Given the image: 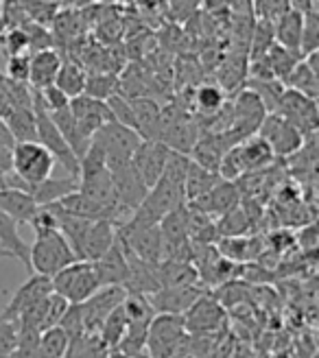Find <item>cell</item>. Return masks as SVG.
Wrapping results in <instances>:
<instances>
[{
	"instance_id": "59",
	"label": "cell",
	"mask_w": 319,
	"mask_h": 358,
	"mask_svg": "<svg viewBox=\"0 0 319 358\" xmlns=\"http://www.w3.org/2000/svg\"><path fill=\"white\" fill-rule=\"evenodd\" d=\"M66 358H68V356H66Z\"/></svg>"
},
{
	"instance_id": "13",
	"label": "cell",
	"mask_w": 319,
	"mask_h": 358,
	"mask_svg": "<svg viewBox=\"0 0 319 358\" xmlns=\"http://www.w3.org/2000/svg\"><path fill=\"white\" fill-rule=\"evenodd\" d=\"M208 289L204 284H180V286H162L153 295H149V301L155 313H169V315H184L194 301H197Z\"/></svg>"
},
{
	"instance_id": "10",
	"label": "cell",
	"mask_w": 319,
	"mask_h": 358,
	"mask_svg": "<svg viewBox=\"0 0 319 358\" xmlns=\"http://www.w3.org/2000/svg\"><path fill=\"white\" fill-rule=\"evenodd\" d=\"M282 118L289 120L295 129L302 131L306 138L317 134L319 127V107H317V99L304 96L295 92V90L287 87L285 94L280 99V105L276 110Z\"/></svg>"
},
{
	"instance_id": "41",
	"label": "cell",
	"mask_w": 319,
	"mask_h": 358,
	"mask_svg": "<svg viewBox=\"0 0 319 358\" xmlns=\"http://www.w3.org/2000/svg\"><path fill=\"white\" fill-rule=\"evenodd\" d=\"M245 87H250L252 92L262 101L264 110H267V112L278 110L280 99H282V94H285V90H287V85L282 83L280 79H247Z\"/></svg>"
},
{
	"instance_id": "27",
	"label": "cell",
	"mask_w": 319,
	"mask_h": 358,
	"mask_svg": "<svg viewBox=\"0 0 319 358\" xmlns=\"http://www.w3.org/2000/svg\"><path fill=\"white\" fill-rule=\"evenodd\" d=\"M217 252L232 260V262H247L256 260L262 252V243L256 236H223L217 245Z\"/></svg>"
},
{
	"instance_id": "20",
	"label": "cell",
	"mask_w": 319,
	"mask_h": 358,
	"mask_svg": "<svg viewBox=\"0 0 319 358\" xmlns=\"http://www.w3.org/2000/svg\"><path fill=\"white\" fill-rule=\"evenodd\" d=\"M285 85L311 99L319 96V50L304 55L293 66Z\"/></svg>"
},
{
	"instance_id": "45",
	"label": "cell",
	"mask_w": 319,
	"mask_h": 358,
	"mask_svg": "<svg viewBox=\"0 0 319 358\" xmlns=\"http://www.w3.org/2000/svg\"><path fill=\"white\" fill-rule=\"evenodd\" d=\"M319 50V13L317 9L306 11L302 20V35H299V55H311Z\"/></svg>"
},
{
	"instance_id": "48",
	"label": "cell",
	"mask_w": 319,
	"mask_h": 358,
	"mask_svg": "<svg viewBox=\"0 0 319 358\" xmlns=\"http://www.w3.org/2000/svg\"><path fill=\"white\" fill-rule=\"evenodd\" d=\"M201 9V0H166V13L175 22H188Z\"/></svg>"
},
{
	"instance_id": "7",
	"label": "cell",
	"mask_w": 319,
	"mask_h": 358,
	"mask_svg": "<svg viewBox=\"0 0 319 358\" xmlns=\"http://www.w3.org/2000/svg\"><path fill=\"white\" fill-rule=\"evenodd\" d=\"M33 110H35V140L48 149V153L55 157V162L68 175L79 177V157L75 155L73 149H70L66 138L57 129V124L52 122L48 112H44L42 107H33Z\"/></svg>"
},
{
	"instance_id": "9",
	"label": "cell",
	"mask_w": 319,
	"mask_h": 358,
	"mask_svg": "<svg viewBox=\"0 0 319 358\" xmlns=\"http://www.w3.org/2000/svg\"><path fill=\"white\" fill-rule=\"evenodd\" d=\"M127 297L125 286H101L90 297L83 299L79 303L81 308V319H83V328L87 334H99L103 321L108 319V315L118 308Z\"/></svg>"
},
{
	"instance_id": "18",
	"label": "cell",
	"mask_w": 319,
	"mask_h": 358,
	"mask_svg": "<svg viewBox=\"0 0 319 358\" xmlns=\"http://www.w3.org/2000/svg\"><path fill=\"white\" fill-rule=\"evenodd\" d=\"M92 264H94V271L99 275L101 286H125L127 284L129 264H127V256H125V247H122L118 236L108 252H105L101 258L92 260Z\"/></svg>"
},
{
	"instance_id": "25",
	"label": "cell",
	"mask_w": 319,
	"mask_h": 358,
	"mask_svg": "<svg viewBox=\"0 0 319 358\" xmlns=\"http://www.w3.org/2000/svg\"><path fill=\"white\" fill-rule=\"evenodd\" d=\"M132 107L136 116V131L143 140H157L162 127V107L147 96H132Z\"/></svg>"
},
{
	"instance_id": "56",
	"label": "cell",
	"mask_w": 319,
	"mask_h": 358,
	"mask_svg": "<svg viewBox=\"0 0 319 358\" xmlns=\"http://www.w3.org/2000/svg\"><path fill=\"white\" fill-rule=\"evenodd\" d=\"M110 358H151L149 354L145 352H140V354H122V352H112Z\"/></svg>"
},
{
	"instance_id": "37",
	"label": "cell",
	"mask_w": 319,
	"mask_h": 358,
	"mask_svg": "<svg viewBox=\"0 0 319 358\" xmlns=\"http://www.w3.org/2000/svg\"><path fill=\"white\" fill-rule=\"evenodd\" d=\"M274 44H276L274 22L271 20H262V17H256L254 29H252V38H250V46H247V62L264 57Z\"/></svg>"
},
{
	"instance_id": "4",
	"label": "cell",
	"mask_w": 319,
	"mask_h": 358,
	"mask_svg": "<svg viewBox=\"0 0 319 358\" xmlns=\"http://www.w3.org/2000/svg\"><path fill=\"white\" fill-rule=\"evenodd\" d=\"M52 291L62 295L68 303H81L90 297L97 289H101L99 275L90 260H75L64 266L62 271L50 275Z\"/></svg>"
},
{
	"instance_id": "43",
	"label": "cell",
	"mask_w": 319,
	"mask_h": 358,
	"mask_svg": "<svg viewBox=\"0 0 319 358\" xmlns=\"http://www.w3.org/2000/svg\"><path fill=\"white\" fill-rule=\"evenodd\" d=\"M110 348L105 345L99 334H81L70 341L68 348V358H110Z\"/></svg>"
},
{
	"instance_id": "6",
	"label": "cell",
	"mask_w": 319,
	"mask_h": 358,
	"mask_svg": "<svg viewBox=\"0 0 319 358\" xmlns=\"http://www.w3.org/2000/svg\"><path fill=\"white\" fill-rule=\"evenodd\" d=\"M229 107H232V120H229V129L225 134L232 138L236 145L241 140L254 136L260 127V122L264 120V116L269 114L264 110L262 101L250 87H241L234 94V99H229Z\"/></svg>"
},
{
	"instance_id": "44",
	"label": "cell",
	"mask_w": 319,
	"mask_h": 358,
	"mask_svg": "<svg viewBox=\"0 0 319 358\" xmlns=\"http://www.w3.org/2000/svg\"><path fill=\"white\" fill-rule=\"evenodd\" d=\"M215 223H217L219 236H243L247 234V229L252 227V217H250V212H245L243 201H241L234 210L221 214L219 221Z\"/></svg>"
},
{
	"instance_id": "14",
	"label": "cell",
	"mask_w": 319,
	"mask_h": 358,
	"mask_svg": "<svg viewBox=\"0 0 319 358\" xmlns=\"http://www.w3.org/2000/svg\"><path fill=\"white\" fill-rule=\"evenodd\" d=\"M223 321H225V313L221 308V303L212 299L208 293H204L184 313L186 332L188 334H197V336H210V334H215V330L223 326Z\"/></svg>"
},
{
	"instance_id": "16",
	"label": "cell",
	"mask_w": 319,
	"mask_h": 358,
	"mask_svg": "<svg viewBox=\"0 0 319 358\" xmlns=\"http://www.w3.org/2000/svg\"><path fill=\"white\" fill-rule=\"evenodd\" d=\"M241 201H243V192H241L239 184L221 179L210 192H206L204 196H199V199H194V201H188V206L197 208L199 212L208 214L212 219H219L221 214L234 210Z\"/></svg>"
},
{
	"instance_id": "38",
	"label": "cell",
	"mask_w": 319,
	"mask_h": 358,
	"mask_svg": "<svg viewBox=\"0 0 319 358\" xmlns=\"http://www.w3.org/2000/svg\"><path fill=\"white\" fill-rule=\"evenodd\" d=\"M68 348H70V338L59 326H52L40 332L38 358H66Z\"/></svg>"
},
{
	"instance_id": "11",
	"label": "cell",
	"mask_w": 319,
	"mask_h": 358,
	"mask_svg": "<svg viewBox=\"0 0 319 358\" xmlns=\"http://www.w3.org/2000/svg\"><path fill=\"white\" fill-rule=\"evenodd\" d=\"M171 151L173 149H169L162 140H140L129 162L147 188H151L160 179V175L164 173Z\"/></svg>"
},
{
	"instance_id": "58",
	"label": "cell",
	"mask_w": 319,
	"mask_h": 358,
	"mask_svg": "<svg viewBox=\"0 0 319 358\" xmlns=\"http://www.w3.org/2000/svg\"><path fill=\"white\" fill-rule=\"evenodd\" d=\"M3 258H11V254L5 252V249H0V260H3Z\"/></svg>"
},
{
	"instance_id": "31",
	"label": "cell",
	"mask_w": 319,
	"mask_h": 358,
	"mask_svg": "<svg viewBox=\"0 0 319 358\" xmlns=\"http://www.w3.org/2000/svg\"><path fill=\"white\" fill-rule=\"evenodd\" d=\"M64 212L73 214V217H79V219H87V221H99V219H110L108 212H105L99 203H94L90 196L83 194L79 188L68 192L66 196H62L59 201H55ZM112 221V219H110Z\"/></svg>"
},
{
	"instance_id": "26",
	"label": "cell",
	"mask_w": 319,
	"mask_h": 358,
	"mask_svg": "<svg viewBox=\"0 0 319 358\" xmlns=\"http://www.w3.org/2000/svg\"><path fill=\"white\" fill-rule=\"evenodd\" d=\"M227 103V92L219 83H199L192 92V110L197 114V120L204 122L215 116L221 107Z\"/></svg>"
},
{
	"instance_id": "3",
	"label": "cell",
	"mask_w": 319,
	"mask_h": 358,
	"mask_svg": "<svg viewBox=\"0 0 319 358\" xmlns=\"http://www.w3.org/2000/svg\"><path fill=\"white\" fill-rule=\"evenodd\" d=\"M188 343L184 315L155 313L147 332V354L151 358H182Z\"/></svg>"
},
{
	"instance_id": "42",
	"label": "cell",
	"mask_w": 319,
	"mask_h": 358,
	"mask_svg": "<svg viewBox=\"0 0 319 358\" xmlns=\"http://www.w3.org/2000/svg\"><path fill=\"white\" fill-rule=\"evenodd\" d=\"M127 332V315H125V308H122V303L118 308H114L108 319L103 321V326L99 330V338L110 348V352H114L120 343V338L125 336Z\"/></svg>"
},
{
	"instance_id": "5",
	"label": "cell",
	"mask_w": 319,
	"mask_h": 358,
	"mask_svg": "<svg viewBox=\"0 0 319 358\" xmlns=\"http://www.w3.org/2000/svg\"><path fill=\"white\" fill-rule=\"evenodd\" d=\"M92 140L103 149L105 164H108V169L112 171V169L129 164V159L143 138H140L134 129L125 127V124L110 120L92 136Z\"/></svg>"
},
{
	"instance_id": "54",
	"label": "cell",
	"mask_w": 319,
	"mask_h": 358,
	"mask_svg": "<svg viewBox=\"0 0 319 358\" xmlns=\"http://www.w3.org/2000/svg\"><path fill=\"white\" fill-rule=\"evenodd\" d=\"M289 3H291V9H297L302 13L317 9V0H289Z\"/></svg>"
},
{
	"instance_id": "8",
	"label": "cell",
	"mask_w": 319,
	"mask_h": 358,
	"mask_svg": "<svg viewBox=\"0 0 319 358\" xmlns=\"http://www.w3.org/2000/svg\"><path fill=\"white\" fill-rule=\"evenodd\" d=\"M264 142L269 145V149L274 151L276 159L278 157H291L293 153H297L302 149L306 136L295 129L289 120L282 118L278 112H269L264 116V120L260 122V127L256 131Z\"/></svg>"
},
{
	"instance_id": "29",
	"label": "cell",
	"mask_w": 319,
	"mask_h": 358,
	"mask_svg": "<svg viewBox=\"0 0 319 358\" xmlns=\"http://www.w3.org/2000/svg\"><path fill=\"white\" fill-rule=\"evenodd\" d=\"M219 182H221L219 173L210 171V169H204L199 164H194L192 159H190L186 177H184V199H186V203L199 199V196L210 192Z\"/></svg>"
},
{
	"instance_id": "17",
	"label": "cell",
	"mask_w": 319,
	"mask_h": 358,
	"mask_svg": "<svg viewBox=\"0 0 319 358\" xmlns=\"http://www.w3.org/2000/svg\"><path fill=\"white\" fill-rule=\"evenodd\" d=\"M112 179H114V188H116V196H118V206L122 210L125 217L140 206V201L145 199L147 194V186L143 179L138 177V173L132 169V162L125 164V166H118V169H112Z\"/></svg>"
},
{
	"instance_id": "21",
	"label": "cell",
	"mask_w": 319,
	"mask_h": 358,
	"mask_svg": "<svg viewBox=\"0 0 319 358\" xmlns=\"http://www.w3.org/2000/svg\"><path fill=\"white\" fill-rule=\"evenodd\" d=\"M236 155H239L243 175L262 171V169H267V166H271L276 162L274 151L269 149V145L258 134L241 140L239 145H236Z\"/></svg>"
},
{
	"instance_id": "34",
	"label": "cell",
	"mask_w": 319,
	"mask_h": 358,
	"mask_svg": "<svg viewBox=\"0 0 319 358\" xmlns=\"http://www.w3.org/2000/svg\"><path fill=\"white\" fill-rule=\"evenodd\" d=\"M219 85L229 92V90H239L245 87V81H247V52H234V55H227L219 68Z\"/></svg>"
},
{
	"instance_id": "46",
	"label": "cell",
	"mask_w": 319,
	"mask_h": 358,
	"mask_svg": "<svg viewBox=\"0 0 319 358\" xmlns=\"http://www.w3.org/2000/svg\"><path fill=\"white\" fill-rule=\"evenodd\" d=\"M0 44H3V50L7 52V57L31 52L29 35H27L24 27H9L7 31H3V35H0Z\"/></svg>"
},
{
	"instance_id": "2",
	"label": "cell",
	"mask_w": 319,
	"mask_h": 358,
	"mask_svg": "<svg viewBox=\"0 0 319 358\" xmlns=\"http://www.w3.org/2000/svg\"><path fill=\"white\" fill-rule=\"evenodd\" d=\"M55 164H57L55 157L38 140H22L15 142L11 149V173L5 179H11V182L24 186L38 184L52 175Z\"/></svg>"
},
{
	"instance_id": "23",
	"label": "cell",
	"mask_w": 319,
	"mask_h": 358,
	"mask_svg": "<svg viewBox=\"0 0 319 358\" xmlns=\"http://www.w3.org/2000/svg\"><path fill=\"white\" fill-rule=\"evenodd\" d=\"M116 241V223L110 219H99L90 223V229L83 238L81 245V260H97L101 258L108 249L112 247V243Z\"/></svg>"
},
{
	"instance_id": "35",
	"label": "cell",
	"mask_w": 319,
	"mask_h": 358,
	"mask_svg": "<svg viewBox=\"0 0 319 358\" xmlns=\"http://www.w3.org/2000/svg\"><path fill=\"white\" fill-rule=\"evenodd\" d=\"M52 118V122L57 124V129L62 131V136L66 138V142L70 145V149L75 151L77 157H81L85 153V149L90 147V138H85L81 134V129L77 127V122L73 118V114H70V107H62V110L57 112H50L48 114Z\"/></svg>"
},
{
	"instance_id": "52",
	"label": "cell",
	"mask_w": 319,
	"mask_h": 358,
	"mask_svg": "<svg viewBox=\"0 0 319 358\" xmlns=\"http://www.w3.org/2000/svg\"><path fill=\"white\" fill-rule=\"evenodd\" d=\"M13 96H11V81L0 73V118L5 120V116L13 110Z\"/></svg>"
},
{
	"instance_id": "12",
	"label": "cell",
	"mask_w": 319,
	"mask_h": 358,
	"mask_svg": "<svg viewBox=\"0 0 319 358\" xmlns=\"http://www.w3.org/2000/svg\"><path fill=\"white\" fill-rule=\"evenodd\" d=\"M48 293H52V284L48 275L31 273L27 282H22L17 289L11 293L5 308L0 310V319L3 321H15L22 313H27L31 306H35L40 299H44Z\"/></svg>"
},
{
	"instance_id": "28",
	"label": "cell",
	"mask_w": 319,
	"mask_h": 358,
	"mask_svg": "<svg viewBox=\"0 0 319 358\" xmlns=\"http://www.w3.org/2000/svg\"><path fill=\"white\" fill-rule=\"evenodd\" d=\"M304 13L297 9H287L280 17L274 20V38L276 44L299 52V35H302Z\"/></svg>"
},
{
	"instance_id": "1",
	"label": "cell",
	"mask_w": 319,
	"mask_h": 358,
	"mask_svg": "<svg viewBox=\"0 0 319 358\" xmlns=\"http://www.w3.org/2000/svg\"><path fill=\"white\" fill-rule=\"evenodd\" d=\"M77 254L68 245L59 229H40L35 231V241L29 245V273L55 275L64 266L73 264Z\"/></svg>"
},
{
	"instance_id": "33",
	"label": "cell",
	"mask_w": 319,
	"mask_h": 358,
	"mask_svg": "<svg viewBox=\"0 0 319 358\" xmlns=\"http://www.w3.org/2000/svg\"><path fill=\"white\" fill-rule=\"evenodd\" d=\"M0 245H3L5 252L11 254L13 260H20L29 271V245L20 236V231H17V223L11 217H7L3 210H0Z\"/></svg>"
},
{
	"instance_id": "15",
	"label": "cell",
	"mask_w": 319,
	"mask_h": 358,
	"mask_svg": "<svg viewBox=\"0 0 319 358\" xmlns=\"http://www.w3.org/2000/svg\"><path fill=\"white\" fill-rule=\"evenodd\" d=\"M68 107H70V114H73L81 134L90 140L105 122L114 120L110 107H108V101H99V99H92L87 94H79L75 99H70Z\"/></svg>"
},
{
	"instance_id": "32",
	"label": "cell",
	"mask_w": 319,
	"mask_h": 358,
	"mask_svg": "<svg viewBox=\"0 0 319 358\" xmlns=\"http://www.w3.org/2000/svg\"><path fill=\"white\" fill-rule=\"evenodd\" d=\"M85 79H87V70L83 68L81 62L77 59H62V66L57 70L55 85L68 99H75L83 94L85 90Z\"/></svg>"
},
{
	"instance_id": "53",
	"label": "cell",
	"mask_w": 319,
	"mask_h": 358,
	"mask_svg": "<svg viewBox=\"0 0 319 358\" xmlns=\"http://www.w3.org/2000/svg\"><path fill=\"white\" fill-rule=\"evenodd\" d=\"M11 149L13 147L0 145V188L5 184V177L11 173Z\"/></svg>"
},
{
	"instance_id": "55",
	"label": "cell",
	"mask_w": 319,
	"mask_h": 358,
	"mask_svg": "<svg viewBox=\"0 0 319 358\" xmlns=\"http://www.w3.org/2000/svg\"><path fill=\"white\" fill-rule=\"evenodd\" d=\"M0 145H5V147H13L15 145V140H13L11 131L7 129V124H5L3 118H0Z\"/></svg>"
},
{
	"instance_id": "57",
	"label": "cell",
	"mask_w": 319,
	"mask_h": 358,
	"mask_svg": "<svg viewBox=\"0 0 319 358\" xmlns=\"http://www.w3.org/2000/svg\"><path fill=\"white\" fill-rule=\"evenodd\" d=\"M5 27H7V22H5V17H3V15H0V35H3Z\"/></svg>"
},
{
	"instance_id": "39",
	"label": "cell",
	"mask_w": 319,
	"mask_h": 358,
	"mask_svg": "<svg viewBox=\"0 0 319 358\" xmlns=\"http://www.w3.org/2000/svg\"><path fill=\"white\" fill-rule=\"evenodd\" d=\"M118 92H120V79L116 77V73H105V70L87 73L83 94L99 99V101H108L110 96H114Z\"/></svg>"
},
{
	"instance_id": "19",
	"label": "cell",
	"mask_w": 319,
	"mask_h": 358,
	"mask_svg": "<svg viewBox=\"0 0 319 358\" xmlns=\"http://www.w3.org/2000/svg\"><path fill=\"white\" fill-rule=\"evenodd\" d=\"M5 186H13V188H22L27 190L38 206H48V203H55L59 201L62 196H66L68 192H73L79 188V177L75 175H66V177H46L38 184H17V182H11V179H5Z\"/></svg>"
},
{
	"instance_id": "30",
	"label": "cell",
	"mask_w": 319,
	"mask_h": 358,
	"mask_svg": "<svg viewBox=\"0 0 319 358\" xmlns=\"http://www.w3.org/2000/svg\"><path fill=\"white\" fill-rule=\"evenodd\" d=\"M155 275L160 282V289H162V286H180V284L199 282L197 268L190 262H182V260H160L155 264Z\"/></svg>"
},
{
	"instance_id": "50",
	"label": "cell",
	"mask_w": 319,
	"mask_h": 358,
	"mask_svg": "<svg viewBox=\"0 0 319 358\" xmlns=\"http://www.w3.org/2000/svg\"><path fill=\"white\" fill-rule=\"evenodd\" d=\"M29 55H31V52L7 57L3 75L7 79H11V81H17V83H29Z\"/></svg>"
},
{
	"instance_id": "24",
	"label": "cell",
	"mask_w": 319,
	"mask_h": 358,
	"mask_svg": "<svg viewBox=\"0 0 319 358\" xmlns=\"http://www.w3.org/2000/svg\"><path fill=\"white\" fill-rule=\"evenodd\" d=\"M38 201L33 196L22 190V188H13V186H3L0 188V210H3L7 217H11L17 225L27 223L33 219V214L38 212Z\"/></svg>"
},
{
	"instance_id": "40",
	"label": "cell",
	"mask_w": 319,
	"mask_h": 358,
	"mask_svg": "<svg viewBox=\"0 0 319 358\" xmlns=\"http://www.w3.org/2000/svg\"><path fill=\"white\" fill-rule=\"evenodd\" d=\"M302 59V55H299L297 50H291V48H285V46H280V44H274L269 48V52L264 55V62H267L269 70H271V75L276 79H280L282 83L287 81L289 73L293 70V66Z\"/></svg>"
},
{
	"instance_id": "22",
	"label": "cell",
	"mask_w": 319,
	"mask_h": 358,
	"mask_svg": "<svg viewBox=\"0 0 319 358\" xmlns=\"http://www.w3.org/2000/svg\"><path fill=\"white\" fill-rule=\"evenodd\" d=\"M62 52L55 48H42L29 55V85L46 87L55 83L57 70L62 66Z\"/></svg>"
},
{
	"instance_id": "36",
	"label": "cell",
	"mask_w": 319,
	"mask_h": 358,
	"mask_svg": "<svg viewBox=\"0 0 319 358\" xmlns=\"http://www.w3.org/2000/svg\"><path fill=\"white\" fill-rule=\"evenodd\" d=\"M5 124L15 142L35 140V110L33 107H13L5 116Z\"/></svg>"
},
{
	"instance_id": "47",
	"label": "cell",
	"mask_w": 319,
	"mask_h": 358,
	"mask_svg": "<svg viewBox=\"0 0 319 358\" xmlns=\"http://www.w3.org/2000/svg\"><path fill=\"white\" fill-rule=\"evenodd\" d=\"M40 332L31 328H17V343L9 358H38Z\"/></svg>"
},
{
	"instance_id": "51",
	"label": "cell",
	"mask_w": 319,
	"mask_h": 358,
	"mask_svg": "<svg viewBox=\"0 0 319 358\" xmlns=\"http://www.w3.org/2000/svg\"><path fill=\"white\" fill-rule=\"evenodd\" d=\"M17 343V326L15 321L0 319V358H9Z\"/></svg>"
},
{
	"instance_id": "49",
	"label": "cell",
	"mask_w": 319,
	"mask_h": 358,
	"mask_svg": "<svg viewBox=\"0 0 319 358\" xmlns=\"http://www.w3.org/2000/svg\"><path fill=\"white\" fill-rule=\"evenodd\" d=\"M252 9L256 17H262V20H276L287 9H291L289 0H252Z\"/></svg>"
}]
</instances>
